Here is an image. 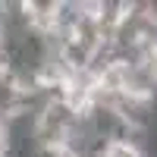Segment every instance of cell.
I'll return each mask as SVG.
<instances>
[{"mask_svg":"<svg viewBox=\"0 0 157 157\" xmlns=\"http://www.w3.org/2000/svg\"><path fill=\"white\" fill-rule=\"evenodd\" d=\"M78 116L66 101H47L35 110V148H66L72 129L78 126Z\"/></svg>","mask_w":157,"mask_h":157,"instance_id":"obj_1","label":"cell"},{"mask_svg":"<svg viewBox=\"0 0 157 157\" xmlns=\"http://www.w3.org/2000/svg\"><path fill=\"white\" fill-rule=\"evenodd\" d=\"M101 157H145V148L132 145V141H107Z\"/></svg>","mask_w":157,"mask_h":157,"instance_id":"obj_2","label":"cell"},{"mask_svg":"<svg viewBox=\"0 0 157 157\" xmlns=\"http://www.w3.org/2000/svg\"><path fill=\"white\" fill-rule=\"evenodd\" d=\"M148 66H151V72H154V78H157V47L148 54Z\"/></svg>","mask_w":157,"mask_h":157,"instance_id":"obj_3","label":"cell"}]
</instances>
